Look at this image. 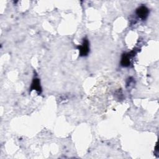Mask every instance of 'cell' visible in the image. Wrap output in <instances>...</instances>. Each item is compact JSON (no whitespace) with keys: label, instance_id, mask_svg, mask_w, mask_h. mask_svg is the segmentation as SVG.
<instances>
[{"label":"cell","instance_id":"6da1fadb","mask_svg":"<svg viewBox=\"0 0 159 159\" xmlns=\"http://www.w3.org/2000/svg\"><path fill=\"white\" fill-rule=\"evenodd\" d=\"M137 53V51L135 50H133L129 53H124L121 58L120 64L122 66L127 67L130 64V59L134 57V55Z\"/></svg>","mask_w":159,"mask_h":159},{"label":"cell","instance_id":"3957f363","mask_svg":"<svg viewBox=\"0 0 159 159\" xmlns=\"http://www.w3.org/2000/svg\"><path fill=\"white\" fill-rule=\"evenodd\" d=\"M149 13L148 9L145 6H141L136 10V14L142 20H145L148 17Z\"/></svg>","mask_w":159,"mask_h":159},{"label":"cell","instance_id":"7a4b0ae2","mask_svg":"<svg viewBox=\"0 0 159 159\" xmlns=\"http://www.w3.org/2000/svg\"><path fill=\"white\" fill-rule=\"evenodd\" d=\"M77 48L79 50L80 55L81 57H86L88 55L89 52V41L87 38H84L82 44L77 47Z\"/></svg>","mask_w":159,"mask_h":159},{"label":"cell","instance_id":"277c9868","mask_svg":"<svg viewBox=\"0 0 159 159\" xmlns=\"http://www.w3.org/2000/svg\"><path fill=\"white\" fill-rule=\"evenodd\" d=\"M30 90H35L39 93H40L42 92V88H41V86H40V80L39 78H35L33 80L32 83L31 84Z\"/></svg>","mask_w":159,"mask_h":159}]
</instances>
